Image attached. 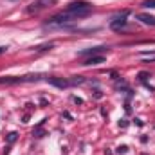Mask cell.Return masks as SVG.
Here are the masks:
<instances>
[{
    "label": "cell",
    "mask_w": 155,
    "mask_h": 155,
    "mask_svg": "<svg viewBox=\"0 0 155 155\" xmlns=\"http://www.w3.org/2000/svg\"><path fill=\"white\" fill-rule=\"evenodd\" d=\"M105 49H108V47H96V49H85V51H81L79 54H81V56H87V54H96V52H101V51H105Z\"/></svg>",
    "instance_id": "9"
},
{
    "label": "cell",
    "mask_w": 155,
    "mask_h": 155,
    "mask_svg": "<svg viewBox=\"0 0 155 155\" xmlns=\"http://www.w3.org/2000/svg\"><path fill=\"white\" fill-rule=\"evenodd\" d=\"M137 20H141V22L146 24V25H155V16H152V15L141 13V15H137Z\"/></svg>",
    "instance_id": "8"
},
{
    "label": "cell",
    "mask_w": 155,
    "mask_h": 155,
    "mask_svg": "<svg viewBox=\"0 0 155 155\" xmlns=\"http://www.w3.org/2000/svg\"><path fill=\"white\" fill-rule=\"evenodd\" d=\"M143 7L153 9V7H155V0H144V2H143Z\"/></svg>",
    "instance_id": "10"
},
{
    "label": "cell",
    "mask_w": 155,
    "mask_h": 155,
    "mask_svg": "<svg viewBox=\"0 0 155 155\" xmlns=\"http://www.w3.org/2000/svg\"><path fill=\"white\" fill-rule=\"evenodd\" d=\"M65 11L71 13V15H74L76 18H81V16H87L92 11V5L87 0H76V2H71Z\"/></svg>",
    "instance_id": "1"
},
{
    "label": "cell",
    "mask_w": 155,
    "mask_h": 155,
    "mask_svg": "<svg viewBox=\"0 0 155 155\" xmlns=\"http://www.w3.org/2000/svg\"><path fill=\"white\" fill-rule=\"evenodd\" d=\"M72 20H78L74 15H71V13H67V11H63V13H58V15H54L51 20H49V24H54V25H61V24H67V22H72Z\"/></svg>",
    "instance_id": "3"
},
{
    "label": "cell",
    "mask_w": 155,
    "mask_h": 155,
    "mask_svg": "<svg viewBox=\"0 0 155 155\" xmlns=\"http://www.w3.org/2000/svg\"><path fill=\"white\" fill-rule=\"evenodd\" d=\"M16 135H18L16 132H11V134L7 135V141H9V143H15V141H16Z\"/></svg>",
    "instance_id": "11"
},
{
    "label": "cell",
    "mask_w": 155,
    "mask_h": 155,
    "mask_svg": "<svg viewBox=\"0 0 155 155\" xmlns=\"http://www.w3.org/2000/svg\"><path fill=\"white\" fill-rule=\"evenodd\" d=\"M47 83L58 87V88H67L71 87V79H63V78H47Z\"/></svg>",
    "instance_id": "6"
},
{
    "label": "cell",
    "mask_w": 155,
    "mask_h": 155,
    "mask_svg": "<svg viewBox=\"0 0 155 155\" xmlns=\"http://www.w3.org/2000/svg\"><path fill=\"white\" fill-rule=\"evenodd\" d=\"M119 126H123V128H124V126H128V123H126V121L123 119V121H119Z\"/></svg>",
    "instance_id": "13"
},
{
    "label": "cell",
    "mask_w": 155,
    "mask_h": 155,
    "mask_svg": "<svg viewBox=\"0 0 155 155\" xmlns=\"http://www.w3.org/2000/svg\"><path fill=\"white\" fill-rule=\"evenodd\" d=\"M40 74H31V76H22V78H15V76H4L0 78V85H15V83H25V81H38Z\"/></svg>",
    "instance_id": "2"
},
{
    "label": "cell",
    "mask_w": 155,
    "mask_h": 155,
    "mask_svg": "<svg viewBox=\"0 0 155 155\" xmlns=\"http://www.w3.org/2000/svg\"><path fill=\"white\" fill-rule=\"evenodd\" d=\"M99 63H105V56H92V58H88V60L83 61V65H87V67H90V65H99Z\"/></svg>",
    "instance_id": "7"
},
{
    "label": "cell",
    "mask_w": 155,
    "mask_h": 155,
    "mask_svg": "<svg viewBox=\"0 0 155 155\" xmlns=\"http://www.w3.org/2000/svg\"><path fill=\"white\" fill-rule=\"evenodd\" d=\"M54 4H56V0H36V2H33V4L27 7V11H29V13H36V11L47 9V7H51V5H54Z\"/></svg>",
    "instance_id": "4"
},
{
    "label": "cell",
    "mask_w": 155,
    "mask_h": 155,
    "mask_svg": "<svg viewBox=\"0 0 155 155\" xmlns=\"http://www.w3.org/2000/svg\"><path fill=\"white\" fill-rule=\"evenodd\" d=\"M72 99H74V103H78V105H81V103H83V101H81L79 97H72Z\"/></svg>",
    "instance_id": "14"
},
{
    "label": "cell",
    "mask_w": 155,
    "mask_h": 155,
    "mask_svg": "<svg viewBox=\"0 0 155 155\" xmlns=\"http://www.w3.org/2000/svg\"><path fill=\"white\" fill-rule=\"evenodd\" d=\"M117 152H119V153H126V152H128V148H126V146H119V148H117Z\"/></svg>",
    "instance_id": "12"
},
{
    "label": "cell",
    "mask_w": 155,
    "mask_h": 155,
    "mask_svg": "<svg viewBox=\"0 0 155 155\" xmlns=\"http://www.w3.org/2000/svg\"><path fill=\"white\" fill-rule=\"evenodd\" d=\"M5 51H7V45H5V47H0V54H4Z\"/></svg>",
    "instance_id": "15"
},
{
    "label": "cell",
    "mask_w": 155,
    "mask_h": 155,
    "mask_svg": "<svg viewBox=\"0 0 155 155\" xmlns=\"http://www.w3.org/2000/svg\"><path fill=\"white\" fill-rule=\"evenodd\" d=\"M126 15H128V11H124L121 16H116L114 20H110V29L119 31L121 27H124V25H126Z\"/></svg>",
    "instance_id": "5"
}]
</instances>
